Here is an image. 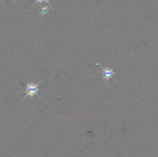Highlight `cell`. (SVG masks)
Returning a JSON list of instances; mask_svg holds the SVG:
<instances>
[{
  "instance_id": "4",
  "label": "cell",
  "mask_w": 158,
  "mask_h": 157,
  "mask_svg": "<svg viewBox=\"0 0 158 157\" xmlns=\"http://www.w3.org/2000/svg\"><path fill=\"white\" fill-rule=\"evenodd\" d=\"M46 2L47 4H51L50 2H49V0H35V2L33 3V5L32 6V7H33L34 6H35L36 4H42L43 2Z\"/></svg>"
},
{
  "instance_id": "1",
  "label": "cell",
  "mask_w": 158,
  "mask_h": 157,
  "mask_svg": "<svg viewBox=\"0 0 158 157\" xmlns=\"http://www.w3.org/2000/svg\"><path fill=\"white\" fill-rule=\"evenodd\" d=\"M23 83L26 84V95H24V97L23 98V99H25L27 96H30V97H33L34 95H37L40 99H42V98L40 97V95H39V91L41 90V89L39 88V86H40V83H42V80H40L38 83L35 84V83H26V81H23Z\"/></svg>"
},
{
  "instance_id": "2",
  "label": "cell",
  "mask_w": 158,
  "mask_h": 157,
  "mask_svg": "<svg viewBox=\"0 0 158 157\" xmlns=\"http://www.w3.org/2000/svg\"><path fill=\"white\" fill-rule=\"evenodd\" d=\"M97 65L98 66H100L102 69V72H103V78L105 81H108L110 78H114V76L115 75H117V72H116L114 71L115 67L113 68H108V67H103V66H101V64L99 62L97 63Z\"/></svg>"
},
{
  "instance_id": "5",
  "label": "cell",
  "mask_w": 158,
  "mask_h": 157,
  "mask_svg": "<svg viewBox=\"0 0 158 157\" xmlns=\"http://www.w3.org/2000/svg\"><path fill=\"white\" fill-rule=\"evenodd\" d=\"M12 1H13V2H15V0H12Z\"/></svg>"
},
{
  "instance_id": "3",
  "label": "cell",
  "mask_w": 158,
  "mask_h": 157,
  "mask_svg": "<svg viewBox=\"0 0 158 157\" xmlns=\"http://www.w3.org/2000/svg\"><path fill=\"white\" fill-rule=\"evenodd\" d=\"M49 9H53L52 8V5H49V6H43V7H42L41 9V12H40V15H46V14L48 13V12L49 11Z\"/></svg>"
}]
</instances>
